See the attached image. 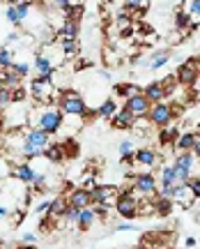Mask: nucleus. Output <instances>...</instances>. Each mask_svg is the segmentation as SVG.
I'll return each instance as SVG.
<instances>
[{"instance_id": "nucleus-31", "label": "nucleus", "mask_w": 200, "mask_h": 249, "mask_svg": "<svg viewBox=\"0 0 200 249\" xmlns=\"http://www.w3.org/2000/svg\"><path fill=\"white\" fill-rule=\"evenodd\" d=\"M58 46H60V51H62V58H71V55H76V51H79L76 39H62Z\"/></svg>"}, {"instance_id": "nucleus-8", "label": "nucleus", "mask_w": 200, "mask_h": 249, "mask_svg": "<svg viewBox=\"0 0 200 249\" xmlns=\"http://www.w3.org/2000/svg\"><path fill=\"white\" fill-rule=\"evenodd\" d=\"M198 60H186L182 62L177 71H175V79L177 83H182V86H191L193 81H198V74H200V67L196 65Z\"/></svg>"}, {"instance_id": "nucleus-23", "label": "nucleus", "mask_w": 200, "mask_h": 249, "mask_svg": "<svg viewBox=\"0 0 200 249\" xmlns=\"http://www.w3.org/2000/svg\"><path fill=\"white\" fill-rule=\"evenodd\" d=\"M95 222H97V214H95V210H92V205H90V208H83V210H81L79 222H76V224H79L81 231H87V229H90Z\"/></svg>"}, {"instance_id": "nucleus-15", "label": "nucleus", "mask_w": 200, "mask_h": 249, "mask_svg": "<svg viewBox=\"0 0 200 249\" xmlns=\"http://www.w3.org/2000/svg\"><path fill=\"white\" fill-rule=\"evenodd\" d=\"M133 161H138V164H143V166L152 169V166H157L159 164V152L152 150V148H140L138 152H133Z\"/></svg>"}, {"instance_id": "nucleus-49", "label": "nucleus", "mask_w": 200, "mask_h": 249, "mask_svg": "<svg viewBox=\"0 0 200 249\" xmlns=\"http://www.w3.org/2000/svg\"><path fill=\"white\" fill-rule=\"evenodd\" d=\"M133 161V152H129V155H122V164H131Z\"/></svg>"}, {"instance_id": "nucleus-43", "label": "nucleus", "mask_w": 200, "mask_h": 249, "mask_svg": "<svg viewBox=\"0 0 200 249\" xmlns=\"http://www.w3.org/2000/svg\"><path fill=\"white\" fill-rule=\"evenodd\" d=\"M12 213H14L12 208H7V205L0 203V219H7V217H12Z\"/></svg>"}, {"instance_id": "nucleus-13", "label": "nucleus", "mask_w": 200, "mask_h": 249, "mask_svg": "<svg viewBox=\"0 0 200 249\" xmlns=\"http://www.w3.org/2000/svg\"><path fill=\"white\" fill-rule=\"evenodd\" d=\"M67 203L74 205V208H79V210H83V208H90V205H92V198H90V192H87L85 187H79V189H71L69 192Z\"/></svg>"}, {"instance_id": "nucleus-4", "label": "nucleus", "mask_w": 200, "mask_h": 249, "mask_svg": "<svg viewBox=\"0 0 200 249\" xmlns=\"http://www.w3.org/2000/svg\"><path fill=\"white\" fill-rule=\"evenodd\" d=\"M30 92H33V99L49 104V108H53L58 102V99H53V95H55L53 76H35V81H30Z\"/></svg>"}, {"instance_id": "nucleus-35", "label": "nucleus", "mask_w": 200, "mask_h": 249, "mask_svg": "<svg viewBox=\"0 0 200 249\" xmlns=\"http://www.w3.org/2000/svg\"><path fill=\"white\" fill-rule=\"evenodd\" d=\"M186 187L191 189V194L196 196V201H198V198H200V176H198V178H189V180H186Z\"/></svg>"}, {"instance_id": "nucleus-37", "label": "nucleus", "mask_w": 200, "mask_h": 249, "mask_svg": "<svg viewBox=\"0 0 200 249\" xmlns=\"http://www.w3.org/2000/svg\"><path fill=\"white\" fill-rule=\"evenodd\" d=\"M182 7H186V12L191 17H200V0H191V2H184Z\"/></svg>"}, {"instance_id": "nucleus-7", "label": "nucleus", "mask_w": 200, "mask_h": 249, "mask_svg": "<svg viewBox=\"0 0 200 249\" xmlns=\"http://www.w3.org/2000/svg\"><path fill=\"white\" fill-rule=\"evenodd\" d=\"M133 189L140 192L143 196H154L159 192V182L154 173H138L133 178Z\"/></svg>"}, {"instance_id": "nucleus-38", "label": "nucleus", "mask_w": 200, "mask_h": 249, "mask_svg": "<svg viewBox=\"0 0 200 249\" xmlns=\"http://www.w3.org/2000/svg\"><path fill=\"white\" fill-rule=\"evenodd\" d=\"M7 104H12V90L0 88V107H7Z\"/></svg>"}, {"instance_id": "nucleus-32", "label": "nucleus", "mask_w": 200, "mask_h": 249, "mask_svg": "<svg viewBox=\"0 0 200 249\" xmlns=\"http://www.w3.org/2000/svg\"><path fill=\"white\" fill-rule=\"evenodd\" d=\"M12 62H14V53L9 51L7 44L0 46V70H7V67H12Z\"/></svg>"}, {"instance_id": "nucleus-33", "label": "nucleus", "mask_w": 200, "mask_h": 249, "mask_svg": "<svg viewBox=\"0 0 200 249\" xmlns=\"http://www.w3.org/2000/svg\"><path fill=\"white\" fill-rule=\"evenodd\" d=\"M5 17H7V21L12 23V26H21V21H18V14H17V7H14V2L12 5H7V9H5Z\"/></svg>"}, {"instance_id": "nucleus-20", "label": "nucleus", "mask_w": 200, "mask_h": 249, "mask_svg": "<svg viewBox=\"0 0 200 249\" xmlns=\"http://www.w3.org/2000/svg\"><path fill=\"white\" fill-rule=\"evenodd\" d=\"M193 161H196V155H193V152H177V155H175L173 166L175 169H182V171H189V173H191Z\"/></svg>"}, {"instance_id": "nucleus-17", "label": "nucleus", "mask_w": 200, "mask_h": 249, "mask_svg": "<svg viewBox=\"0 0 200 249\" xmlns=\"http://www.w3.org/2000/svg\"><path fill=\"white\" fill-rule=\"evenodd\" d=\"M35 71H37V76H53V71H55V62H53L49 55L37 53L35 55Z\"/></svg>"}, {"instance_id": "nucleus-24", "label": "nucleus", "mask_w": 200, "mask_h": 249, "mask_svg": "<svg viewBox=\"0 0 200 249\" xmlns=\"http://www.w3.org/2000/svg\"><path fill=\"white\" fill-rule=\"evenodd\" d=\"M117 111H120V108H117V102H115V99H104V104L99 107V111H97V113L104 118V120H113Z\"/></svg>"}, {"instance_id": "nucleus-48", "label": "nucleus", "mask_w": 200, "mask_h": 249, "mask_svg": "<svg viewBox=\"0 0 200 249\" xmlns=\"http://www.w3.org/2000/svg\"><path fill=\"white\" fill-rule=\"evenodd\" d=\"M18 37H21V35H18V30H14V33H9V35H7V44H9V42H17Z\"/></svg>"}, {"instance_id": "nucleus-30", "label": "nucleus", "mask_w": 200, "mask_h": 249, "mask_svg": "<svg viewBox=\"0 0 200 249\" xmlns=\"http://www.w3.org/2000/svg\"><path fill=\"white\" fill-rule=\"evenodd\" d=\"M67 198H55V201H51V205H49V217H62L65 214V210H67Z\"/></svg>"}, {"instance_id": "nucleus-34", "label": "nucleus", "mask_w": 200, "mask_h": 249, "mask_svg": "<svg viewBox=\"0 0 200 249\" xmlns=\"http://www.w3.org/2000/svg\"><path fill=\"white\" fill-rule=\"evenodd\" d=\"M12 70H14L18 76L23 79V76H28V71H30V65H28L26 60H18V62H12Z\"/></svg>"}, {"instance_id": "nucleus-14", "label": "nucleus", "mask_w": 200, "mask_h": 249, "mask_svg": "<svg viewBox=\"0 0 200 249\" xmlns=\"http://www.w3.org/2000/svg\"><path fill=\"white\" fill-rule=\"evenodd\" d=\"M23 136H26V141L30 143V145H35L39 150H46V148L51 145V136L44 134L42 129H30V127H28L26 132H23Z\"/></svg>"}, {"instance_id": "nucleus-25", "label": "nucleus", "mask_w": 200, "mask_h": 249, "mask_svg": "<svg viewBox=\"0 0 200 249\" xmlns=\"http://www.w3.org/2000/svg\"><path fill=\"white\" fill-rule=\"evenodd\" d=\"M173 208H175V203L170 198H159L157 196V201H154V213H157L159 217H170V214H173Z\"/></svg>"}, {"instance_id": "nucleus-5", "label": "nucleus", "mask_w": 200, "mask_h": 249, "mask_svg": "<svg viewBox=\"0 0 200 249\" xmlns=\"http://www.w3.org/2000/svg\"><path fill=\"white\" fill-rule=\"evenodd\" d=\"M175 107L170 104V102H161V104H152V108H150V124H154V127H159V129H164V127H168V124L173 123L175 118Z\"/></svg>"}, {"instance_id": "nucleus-46", "label": "nucleus", "mask_w": 200, "mask_h": 249, "mask_svg": "<svg viewBox=\"0 0 200 249\" xmlns=\"http://www.w3.org/2000/svg\"><path fill=\"white\" fill-rule=\"evenodd\" d=\"M21 240L26 242V245H33V242L37 240V235H35V233H26V235H23V238H21Z\"/></svg>"}, {"instance_id": "nucleus-42", "label": "nucleus", "mask_w": 200, "mask_h": 249, "mask_svg": "<svg viewBox=\"0 0 200 249\" xmlns=\"http://www.w3.org/2000/svg\"><path fill=\"white\" fill-rule=\"evenodd\" d=\"M92 210H95V214L97 217H108V205H92Z\"/></svg>"}, {"instance_id": "nucleus-41", "label": "nucleus", "mask_w": 200, "mask_h": 249, "mask_svg": "<svg viewBox=\"0 0 200 249\" xmlns=\"http://www.w3.org/2000/svg\"><path fill=\"white\" fill-rule=\"evenodd\" d=\"M129 152H133V143H131L129 139H124V141L120 143V155H129Z\"/></svg>"}, {"instance_id": "nucleus-50", "label": "nucleus", "mask_w": 200, "mask_h": 249, "mask_svg": "<svg viewBox=\"0 0 200 249\" xmlns=\"http://www.w3.org/2000/svg\"><path fill=\"white\" fill-rule=\"evenodd\" d=\"M184 245H186V247H193V245H196V238H186V240H184Z\"/></svg>"}, {"instance_id": "nucleus-11", "label": "nucleus", "mask_w": 200, "mask_h": 249, "mask_svg": "<svg viewBox=\"0 0 200 249\" xmlns=\"http://www.w3.org/2000/svg\"><path fill=\"white\" fill-rule=\"evenodd\" d=\"M12 178L18 180V182H23V185H35L37 180V171L26 164V161H21V164H14L12 166Z\"/></svg>"}, {"instance_id": "nucleus-22", "label": "nucleus", "mask_w": 200, "mask_h": 249, "mask_svg": "<svg viewBox=\"0 0 200 249\" xmlns=\"http://www.w3.org/2000/svg\"><path fill=\"white\" fill-rule=\"evenodd\" d=\"M191 26H193L191 14H189L186 9H177V12H175V28H177V30L184 35L186 30H191Z\"/></svg>"}, {"instance_id": "nucleus-36", "label": "nucleus", "mask_w": 200, "mask_h": 249, "mask_svg": "<svg viewBox=\"0 0 200 249\" xmlns=\"http://www.w3.org/2000/svg\"><path fill=\"white\" fill-rule=\"evenodd\" d=\"M79 214H81L79 208H74V205H67V210H65V214H62V217H65L67 222H79Z\"/></svg>"}, {"instance_id": "nucleus-6", "label": "nucleus", "mask_w": 200, "mask_h": 249, "mask_svg": "<svg viewBox=\"0 0 200 249\" xmlns=\"http://www.w3.org/2000/svg\"><path fill=\"white\" fill-rule=\"evenodd\" d=\"M87 192H90L92 205H111L117 198V187L113 185H97L92 189H87Z\"/></svg>"}, {"instance_id": "nucleus-10", "label": "nucleus", "mask_w": 200, "mask_h": 249, "mask_svg": "<svg viewBox=\"0 0 200 249\" xmlns=\"http://www.w3.org/2000/svg\"><path fill=\"white\" fill-rule=\"evenodd\" d=\"M143 95H145V99L150 104H161V102L168 99V90H166V86L161 81H152V83H148L143 88Z\"/></svg>"}, {"instance_id": "nucleus-12", "label": "nucleus", "mask_w": 200, "mask_h": 249, "mask_svg": "<svg viewBox=\"0 0 200 249\" xmlns=\"http://www.w3.org/2000/svg\"><path fill=\"white\" fill-rule=\"evenodd\" d=\"M111 124H113V129H117V132H127V129H133L136 116H133L131 111H127V108H120V111L115 113V118L111 120Z\"/></svg>"}, {"instance_id": "nucleus-16", "label": "nucleus", "mask_w": 200, "mask_h": 249, "mask_svg": "<svg viewBox=\"0 0 200 249\" xmlns=\"http://www.w3.org/2000/svg\"><path fill=\"white\" fill-rule=\"evenodd\" d=\"M173 203L184 205V208H191L196 203V196L191 194V189L186 185H177L175 187V194H173Z\"/></svg>"}, {"instance_id": "nucleus-21", "label": "nucleus", "mask_w": 200, "mask_h": 249, "mask_svg": "<svg viewBox=\"0 0 200 249\" xmlns=\"http://www.w3.org/2000/svg\"><path fill=\"white\" fill-rule=\"evenodd\" d=\"M168 62H170V51H168V49H161V51H157V53L152 55V60H150L148 70H152V71L164 70Z\"/></svg>"}, {"instance_id": "nucleus-44", "label": "nucleus", "mask_w": 200, "mask_h": 249, "mask_svg": "<svg viewBox=\"0 0 200 249\" xmlns=\"http://www.w3.org/2000/svg\"><path fill=\"white\" fill-rule=\"evenodd\" d=\"M133 229H136V226H133L131 222H122V224L115 226V231H133Z\"/></svg>"}, {"instance_id": "nucleus-2", "label": "nucleus", "mask_w": 200, "mask_h": 249, "mask_svg": "<svg viewBox=\"0 0 200 249\" xmlns=\"http://www.w3.org/2000/svg\"><path fill=\"white\" fill-rule=\"evenodd\" d=\"M58 111H60L62 116H74V118L95 116V111L87 108L83 95L74 92V90H62V92H58Z\"/></svg>"}, {"instance_id": "nucleus-51", "label": "nucleus", "mask_w": 200, "mask_h": 249, "mask_svg": "<svg viewBox=\"0 0 200 249\" xmlns=\"http://www.w3.org/2000/svg\"><path fill=\"white\" fill-rule=\"evenodd\" d=\"M21 249H37V247H33V245H26V247H21Z\"/></svg>"}, {"instance_id": "nucleus-27", "label": "nucleus", "mask_w": 200, "mask_h": 249, "mask_svg": "<svg viewBox=\"0 0 200 249\" xmlns=\"http://www.w3.org/2000/svg\"><path fill=\"white\" fill-rule=\"evenodd\" d=\"M0 79H2V83H5L7 88L21 86V76H18V74L12 70V67H7V70H0Z\"/></svg>"}, {"instance_id": "nucleus-52", "label": "nucleus", "mask_w": 200, "mask_h": 249, "mask_svg": "<svg viewBox=\"0 0 200 249\" xmlns=\"http://www.w3.org/2000/svg\"><path fill=\"white\" fill-rule=\"evenodd\" d=\"M198 129H200V120H198Z\"/></svg>"}, {"instance_id": "nucleus-3", "label": "nucleus", "mask_w": 200, "mask_h": 249, "mask_svg": "<svg viewBox=\"0 0 200 249\" xmlns=\"http://www.w3.org/2000/svg\"><path fill=\"white\" fill-rule=\"evenodd\" d=\"M136 189H117V198H115V210L124 222H131L140 214V203L136 194Z\"/></svg>"}, {"instance_id": "nucleus-47", "label": "nucleus", "mask_w": 200, "mask_h": 249, "mask_svg": "<svg viewBox=\"0 0 200 249\" xmlns=\"http://www.w3.org/2000/svg\"><path fill=\"white\" fill-rule=\"evenodd\" d=\"M193 155H196V157H200V134H196V145H193Z\"/></svg>"}, {"instance_id": "nucleus-18", "label": "nucleus", "mask_w": 200, "mask_h": 249, "mask_svg": "<svg viewBox=\"0 0 200 249\" xmlns=\"http://www.w3.org/2000/svg\"><path fill=\"white\" fill-rule=\"evenodd\" d=\"M193 145H196V134L193 132H180V136L173 143V148L177 152H191Z\"/></svg>"}, {"instance_id": "nucleus-40", "label": "nucleus", "mask_w": 200, "mask_h": 249, "mask_svg": "<svg viewBox=\"0 0 200 249\" xmlns=\"http://www.w3.org/2000/svg\"><path fill=\"white\" fill-rule=\"evenodd\" d=\"M23 99H26V90H23V88L12 90V102H14V104H21Z\"/></svg>"}, {"instance_id": "nucleus-19", "label": "nucleus", "mask_w": 200, "mask_h": 249, "mask_svg": "<svg viewBox=\"0 0 200 249\" xmlns=\"http://www.w3.org/2000/svg\"><path fill=\"white\" fill-rule=\"evenodd\" d=\"M58 37L60 39H76L79 37V21H71V18H65V23L58 30Z\"/></svg>"}, {"instance_id": "nucleus-39", "label": "nucleus", "mask_w": 200, "mask_h": 249, "mask_svg": "<svg viewBox=\"0 0 200 249\" xmlns=\"http://www.w3.org/2000/svg\"><path fill=\"white\" fill-rule=\"evenodd\" d=\"M122 7H124V12L129 14V12H138V9H143L145 5H143V2H136V0H131V2H124Z\"/></svg>"}, {"instance_id": "nucleus-26", "label": "nucleus", "mask_w": 200, "mask_h": 249, "mask_svg": "<svg viewBox=\"0 0 200 249\" xmlns=\"http://www.w3.org/2000/svg\"><path fill=\"white\" fill-rule=\"evenodd\" d=\"M44 157L51 161V164H60L65 160V148L62 145H49L46 150H44Z\"/></svg>"}, {"instance_id": "nucleus-9", "label": "nucleus", "mask_w": 200, "mask_h": 249, "mask_svg": "<svg viewBox=\"0 0 200 249\" xmlns=\"http://www.w3.org/2000/svg\"><path fill=\"white\" fill-rule=\"evenodd\" d=\"M124 108H127V111H131L136 118H145L150 113L152 104L145 99V95H143V92H138V95H133V97L124 99Z\"/></svg>"}, {"instance_id": "nucleus-28", "label": "nucleus", "mask_w": 200, "mask_h": 249, "mask_svg": "<svg viewBox=\"0 0 200 249\" xmlns=\"http://www.w3.org/2000/svg\"><path fill=\"white\" fill-rule=\"evenodd\" d=\"M177 136H180V132H177L175 127H164V129H159V143H161V145H173Z\"/></svg>"}, {"instance_id": "nucleus-1", "label": "nucleus", "mask_w": 200, "mask_h": 249, "mask_svg": "<svg viewBox=\"0 0 200 249\" xmlns=\"http://www.w3.org/2000/svg\"><path fill=\"white\" fill-rule=\"evenodd\" d=\"M28 124H30V129H42L44 134H49V136H53V134H58L62 129V124H65V116H62L58 108H44V111H30L28 113Z\"/></svg>"}, {"instance_id": "nucleus-45", "label": "nucleus", "mask_w": 200, "mask_h": 249, "mask_svg": "<svg viewBox=\"0 0 200 249\" xmlns=\"http://www.w3.org/2000/svg\"><path fill=\"white\" fill-rule=\"evenodd\" d=\"M49 205H51V201H44V203H39V205H37V210H35V213H39V214L49 213Z\"/></svg>"}, {"instance_id": "nucleus-29", "label": "nucleus", "mask_w": 200, "mask_h": 249, "mask_svg": "<svg viewBox=\"0 0 200 249\" xmlns=\"http://www.w3.org/2000/svg\"><path fill=\"white\" fill-rule=\"evenodd\" d=\"M170 185V187H177V176H175V169L173 164H166L161 169V187Z\"/></svg>"}]
</instances>
